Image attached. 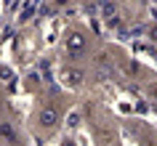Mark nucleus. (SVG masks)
I'll use <instances>...</instances> for the list:
<instances>
[{"mask_svg":"<svg viewBox=\"0 0 157 146\" xmlns=\"http://www.w3.org/2000/svg\"><path fill=\"white\" fill-rule=\"evenodd\" d=\"M152 106L157 109V90H152Z\"/></svg>","mask_w":157,"mask_h":146,"instance_id":"obj_6","label":"nucleus"},{"mask_svg":"<svg viewBox=\"0 0 157 146\" xmlns=\"http://www.w3.org/2000/svg\"><path fill=\"white\" fill-rule=\"evenodd\" d=\"M149 35H152V40L157 43V27H152V29H149Z\"/></svg>","mask_w":157,"mask_h":146,"instance_id":"obj_5","label":"nucleus"},{"mask_svg":"<svg viewBox=\"0 0 157 146\" xmlns=\"http://www.w3.org/2000/svg\"><path fill=\"white\" fill-rule=\"evenodd\" d=\"M64 48H67V53L72 58L83 56L85 51H88V37H85V32L83 29H69V32L64 35Z\"/></svg>","mask_w":157,"mask_h":146,"instance_id":"obj_1","label":"nucleus"},{"mask_svg":"<svg viewBox=\"0 0 157 146\" xmlns=\"http://www.w3.org/2000/svg\"><path fill=\"white\" fill-rule=\"evenodd\" d=\"M13 138H16L13 122H0V141H13Z\"/></svg>","mask_w":157,"mask_h":146,"instance_id":"obj_4","label":"nucleus"},{"mask_svg":"<svg viewBox=\"0 0 157 146\" xmlns=\"http://www.w3.org/2000/svg\"><path fill=\"white\" fill-rule=\"evenodd\" d=\"M85 80H88V74H85V69H80V66H69V69H64V82L69 85V88H83Z\"/></svg>","mask_w":157,"mask_h":146,"instance_id":"obj_3","label":"nucleus"},{"mask_svg":"<svg viewBox=\"0 0 157 146\" xmlns=\"http://www.w3.org/2000/svg\"><path fill=\"white\" fill-rule=\"evenodd\" d=\"M61 122V112H59V106L48 104V106H40V112H37V128L40 130H53Z\"/></svg>","mask_w":157,"mask_h":146,"instance_id":"obj_2","label":"nucleus"}]
</instances>
